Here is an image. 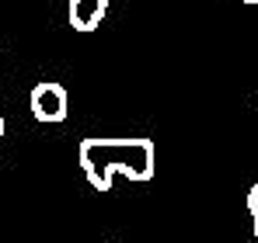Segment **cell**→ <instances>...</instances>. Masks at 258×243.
Wrapping results in <instances>:
<instances>
[{
  "instance_id": "obj_1",
  "label": "cell",
  "mask_w": 258,
  "mask_h": 243,
  "mask_svg": "<svg viewBox=\"0 0 258 243\" xmlns=\"http://www.w3.org/2000/svg\"><path fill=\"white\" fill-rule=\"evenodd\" d=\"M81 170L87 174V184L94 191H108L115 174L129 181H150L154 177V143L150 139H81L77 150Z\"/></svg>"
},
{
  "instance_id": "obj_2",
  "label": "cell",
  "mask_w": 258,
  "mask_h": 243,
  "mask_svg": "<svg viewBox=\"0 0 258 243\" xmlns=\"http://www.w3.org/2000/svg\"><path fill=\"white\" fill-rule=\"evenodd\" d=\"M67 108H70L67 87H59V83H52V80H42L32 87V115L39 122H45V125L63 122L67 118Z\"/></svg>"
},
{
  "instance_id": "obj_3",
  "label": "cell",
  "mask_w": 258,
  "mask_h": 243,
  "mask_svg": "<svg viewBox=\"0 0 258 243\" xmlns=\"http://www.w3.org/2000/svg\"><path fill=\"white\" fill-rule=\"evenodd\" d=\"M108 0H70V28L74 32H94L105 21Z\"/></svg>"
},
{
  "instance_id": "obj_4",
  "label": "cell",
  "mask_w": 258,
  "mask_h": 243,
  "mask_svg": "<svg viewBox=\"0 0 258 243\" xmlns=\"http://www.w3.org/2000/svg\"><path fill=\"white\" fill-rule=\"evenodd\" d=\"M248 212H251V226H255V243H258V184L248 191Z\"/></svg>"
},
{
  "instance_id": "obj_5",
  "label": "cell",
  "mask_w": 258,
  "mask_h": 243,
  "mask_svg": "<svg viewBox=\"0 0 258 243\" xmlns=\"http://www.w3.org/2000/svg\"><path fill=\"white\" fill-rule=\"evenodd\" d=\"M0 143H4V115H0Z\"/></svg>"
},
{
  "instance_id": "obj_6",
  "label": "cell",
  "mask_w": 258,
  "mask_h": 243,
  "mask_svg": "<svg viewBox=\"0 0 258 243\" xmlns=\"http://www.w3.org/2000/svg\"><path fill=\"white\" fill-rule=\"evenodd\" d=\"M244 4H258V0H244Z\"/></svg>"
}]
</instances>
